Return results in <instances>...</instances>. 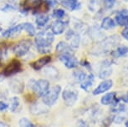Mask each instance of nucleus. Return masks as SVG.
Listing matches in <instances>:
<instances>
[{
  "instance_id": "nucleus-1",
  "label": "nucleus",
  "mask_w": 128,
  "mask_h": 127,
  "mask_svg": "<svg viewBox=\"0 0 128 127\" xmlns=\"http://www.w3.org/2000/svg\"><path fill=\"white\" fill-rule=\"evenodd\" d=\"M54 34L48 30H43L35 35L34 43L38 52L41 54H49L51 51V44L54 42Z\"/></svg>"
},
{
  "instance_id": "nucleus-2",
  "label": "nucleus",
  "mask_w": 128,
  "mask_h": 127,
  "mask_svg": "<svg viewBox=\"0 0 128 127\" xmlns=\"http://www.w3.org/2000/svg\"><path fill=\"white\" fill-rule=\"evenodd\" d=\"M120 42V39L117 35H112L108 38H106L102 41L100 42L91 51L93 55H103L110 52L115 46H116Z\"/></svg>"
},
{
  "instance_id": "nucleus-3",
  "label": "nucleus",
  "mask_w": 128,
  "mask_h": 127,
  "mask_svg": "<svg viewBox=\"0 0 128 127\" xmlns=\"http://www.w3.org/2000/svg\"><path fill=\"white\" fill-rule=\"evenodd\" d=\"M28 89L34 92L38 97H43L50 89V82L44 79L38 80H30L28 81Z\"/></svg>"
},
{
  "instance_id": "nucleus-4",
  "label": "nucleus",
  "mask_w": 128,
  "mask_h": 127,
  "mask_svg": "<svg viewBox=\"0 0 128 127\" xmlns=\"http://www.w3.org/2000/svg\"><path fill=\"white\" fill-rule=\"evenodd\" d=\"M46 5V0H24L21 3V11L24 13L32 11L33 13H36Z\"/></svg>"
},
{
  "instance_id": "nucleus-5",
  "label": "nucleus",
  "mask_w": 128,
  "mask_h": 127,
  "mask_svg": "<svg viewBox=\"0 0 128 127\" xmlns=\"http://www.w3.org/2000/svg\"><path fill=\"white\" fill-rule=\"evenodd\" d=\"M60 92H61V87L60 85H56L50 87L47 93L43 96V103L47 106L54 105L59 99Z\"/></svg>"
},
{
  "instance_id": "nucleus-6",
  "label": "nucleus",
  "mask_w": 128,
  "mask_h": 127,
  "mask_svg": "<svg viewBox=\"0 0 128 127\" xmlns=\"http://www.w3.org/2000/svg\"><path fill=\"white\" fill-rule=\"evenodd\" d=\"M31 46H32V42L30 39H22L21 41L17 43L14 47V54L18 58L25 56L30 51Z\"/></svg>"
},
{
  "instance_id": "nucleus-7",
  "label": "nucleus",
  "mask_w": 128,
  "mask_h": 127,
  "mask_svg": "<svg viewBox=\"0 0 128 127\" xmlns=\"http://www.w3.org/2000/svg\"><path fill=\"white\" fill-rule=\"evenodd\" d=\"M79 93L73 88H66L62 93L63 101L67 106H72L78 100Z\"/></svg>"
},
{
  "instance_id": "nucleus-8",
  "label": "nucleus",
  "mask_w": 128,
  "mask_h": 127,
  "mask_svg": "<svg viewBox=\"0 0 128 127\" xmlns=\"http://www.w3.org/2000/svg\"><path fill=\"white\" fill-rule=\"evenodd\" d=\"M22 69V64L17 59H13L4 69L3 75L5 77L13 76L16 74L19 73Z\"/></svg>"
},
{
  "instance_id": "nucleus-9",
  "label": "nucleus",
  "mask_w": 128,
  "mask_h": 127,
  "mask_svg": "<svg viewBox=\"0 0 128 127\" xmlns=\"http://www.w3.org/2000/svg\"><path fill=\"white\" fill-rule=\"evenodd\" d=\"M58 58L68 69H74L79 64V61L74 56V53H64L58 54Z\"/></svg>"
},
{
  "instance_id": "nucleus-10",
  "label": "nucleus",
  "mask_w": 128,
  "mask_h": 127,
  "mask_svg": "<svg viewBox=\"0 0 128 127\" xmlns=\"http://www.w3.org/2000/svg\"><path fill=\"white\" fill-rule=\"evenodd\" d=\"M66 38L70 41V46L72 49H78L80 43V37L79 33H76L73 29H70L66 33Z\"/></svg>"
},
{
  "instance_id": "nucleus-11",
  "label": "nucleus",
  "mask_w": 128,
  "mask_h": 127,
  "mask_svg": "<svg viewBox=\"0 0 128 127\" xmlns=\"http://www.w3.org/2000/svg\"><path fill=\"white\" fill-rule=\"evenodd\" d=\"M112 74V64L110 61L105 60L102 62L100 68V71H99V78L102 79V80H106V79L109 78Z\"/></svg>"
},
{
  "instance_id": "nucleus-12",
  "label": "nucleus",
  "mask_w": 128,
  "mask_h": 127,
  "mask_svg": "<svg viewBox=\"0 0 128 127\" xmlns=\"http://www.w3.org/2000/svg\"><path fill=\"white\" fill-rule=\"evenodd\" d=\"M52 60V58L50 55H44L43 57H41L37 60L32 62V63L30 64L31 67L34 69V70L38 71V70H40V69H42L44 67H45L48 64H50V62Z\"/></svg>"
},
{
  "instance_id": "nucleus-13",
  "label": "nucleus",
  "mask_w": 128,
  "mask_h": 127,
  "mask_svg": "<svg viewBox=\"0 0 128 127\" xmlns=\"http://www.w3.org/2000/svg\"><path fill=\"white\" fill-rule=\"evenodd\" d=\"M112 86H113V81L112 80H105L101 83H100V85L93 90V95H99L100 94H103V93L110 90L112 88Z\"/></svg>"
},
{
  "instance_id": "nucleus-14",
  "label": "nucleus",
  "mask_w": 128,
  "mask_h": 127,
  "mask_svg": "<svg viewBox=\"0 0 128 127\" xmlns=\"http://www.w3.org/2000/svg\"><path fill=\"white\" fill-rule=\"evenodd\" d=\"M23 30V23H19V24L13 26V27L3 31L2 32V36L4 38H5V39H9V38L14 37V36L19 34Z\"/></svg>"
},
{
  "instance_id": "nucleus-15",
  "label": "nucleus",
  "mask_w": 128,
  "mask_h": 127,
  "mask_svg": "<svg viewBox=\"0 0 128 127\" xmlns=\"http://www.w3.org/2000/svg\"><path fill=\"white\" fill-rule=\"evenodd\" d=\"M66 25L67 23H66V22L62 21L61 19H57L51 24L50 32L54 35H60L64 33V31L66 28Z\"/></svg>"
},
{
  "instance_id": "nucleus-16",
  "label": "nucleus",
  "mask_w": 128,
  "mask_h": 127,
  "mask_svg": "<svg viewBox=\"0 0 128 127\" xmlns=\"http://www.w3.org/2000/svg\"><path fill=\"white\" fill-rule=\"evenodd\" d=\"M56 1L59 2L64 8L70 11L77 10L80 7L78 0H56Z\"/></svg>"
},
{
  "instance_id": "nucleus-17",
  "label": "nucleus",
  "mask_w": 128,
  "mask_h": 127,
  "mask_svg": "<svg viewBox=\"0 0 128 127\" xmlns=\"http://www.w3.org/2000/svg\"><path fill=\"white\" fill-rule=\"evenodd\" d=\"M12 91L16 94H21L24 90V83L19 79H13L9 83Z\"/></svg>"
},
{
  "instance_id": "nucleus-18",
  "label": "nucleus",
  "mask_w": 128,
  "mask_h": 127,
  "mask_svg": "<svg viewBox=\"0 0 128 127\" xmlns=\"http://www.w3.org/2000/svg\"><path fill=\"white\" fill-rule=\"evenodd\" d=\"M115 19L117 24H119L120 26L128 27V10L127 9H123V10L120 11L119 13L116 14Z\"/></svg>"
},
{
  "instance_id": "nucleus-19",
  "label": "nucleus",
  "mask_w": 128,
  "mask_h": 127,
  "mask_svg": "<svg viewBox=\"0 0 128 127\" xmlns=\"http://www.w3.org/2000/svg\"><path fill=\"white\" fill-rule=\"evenodd\" d=\"M118 101L119 100H117L116 94L115 92L107 93L100 99V103L103 105H112Z\"/></svg>"
},
{
  "instance_id": "nucleus-20",
  "label": "nucleus",
  "mask_w": 128,
  "mask_h": 127,
  "mask_svg": "<svg viewBox=\"0 0 128 127\" xmlns=\"http://www.w3.org/2000/svg\"><path fill=\"white\" fill-rule=\"evenodd\" d=\"M49 106L45 105L44 103L43 104H40V103H35V104H33L30 106V111L32 112L34 115H41L46 113L49 111Z\"/></svg>"
},
{
  "instance_id": "nucleus-21",
  "label": "nucleus",
  "mask_w": 128,
  "mask_h": 127,
  "mask_svg": "<svg viewBox=\"0 0 128 127\" xmlns=\"http://www.w3.org/2000/svg\"><path fill=\"white\" fill-rule=\"evenodd\" d=\"M55 50H56L57 54H64V53H74L73 49L70 46V44L64 41H60L58 43L56 47H55Z\"/></svg>"
},
{
  "instance_id": "nucleus-22",
  "label": "nucleus",
  "mask_w": 128,
  "mask_h": 127,
  "mask_svg": "<svg viewBox=\"0 0 128 127\" xmlns=\"http://www.w3.org/2000/svg\"><path fill=\"white\" fill-rule=\"evenodd\" d=\"M94 75L92 74H90L86 76V80H84L83 82L80 83V88L82 90H84V91H89L90 89L91 88V86L93 85V83H94Z\"/></svg>"
},
{
  "instance_id": "nucleus-23",
  "label": "nucleus",
  "mask_w": 128,
  "mask_h": 127,
  "mask_svg": "<svg viewBox=\"0 0 128 127\" xmlns=\"http://www.w3.org/2000/svg\"><path fill=\"white\" fill-rule=\"evenodd\" d=\"M50 21V17L46 15V14H38V15L35 18V23L38 27H40V28H43L44 27L45 25L49 23Z\"/></svg>"
},
{
  "instance_id": "nucleus-24",
  "label": "nucleus",
  "mask_w": 128,
  "mask_h": 127,
  "mask_svg": "<svg viewBox=\"0 0 128 127\" xmlns=\"http://www.w3.org/2000/svg\"><path fill=\"white\" fill-rule=\"evenodd\" d=\"M44 75L47 76L48 78L56 79L59 75L58 69L54 66H48L44 69Z\"/></svg>"
},
{
  "instance_id": "nucleus-25",
  "label": "nucleus",
  "mask_w": 128,
  "mask_h": 127,
  "mask_svg": "<svg viewBox=\"0 0 128 127\" xmlns=\"http://www.w3.org/2000/svg\"><path fill=\"white\" fill-rule=\"evenodd\" d=\"M116 23L114 22V20L112 18H109V17H106V18H103L101 21V28L105 30H109L112 28H115Z\"/></svg>"
},
{
  "instance_id": "nucleus-26",
  "label": "nucleus",
  "mask_w": 128,
  "mask_h": 127,
  "mask_svg": "<svg viewBox=\"0 0 128 127\" xmlns=\"http://www.w3.org/2000/svg\"><path fill=\"white\" fill-rule=\"evenodd\" d=\"M128 54V48L126 46H119L117 49L112 52L113 56L116 58H122L126 57Z\"/></svg>"
},
{
  "instance_id": "nucleus-27",
  "label": "nucleus",
  "mask_w": 128,
  "mask_h": 127,
  "mask_svg": "<svg viewBox=\"0 0 128 127\" xmlns=\"http://www.w3.org/2000/svg\"><path fill=\"white\" fill-rule=\"evenodd\" d=\"M23 29L28 33V36L30 37H34L36 34V29L32 23H23Z\"/></svg>"
},
{
  "instance_id": "nucleus-28",
  "label": "nucleus",
  "mask_w": 128,
  "mask_h": 127,
  "mask_svg": "<svg viewBox=\"0 0 128 127\" xmlns=\"http://www.w3.org/2000/svg\"><path fill=\"white\" fill-rule=\"evenodd\" d=\"M73 75H74V79L80 83L83 82V81L86 80V76H87L86 72H84L83 70H81V69H77V70L74 71Z\"/></svg>"
},
{
  "instance_id": "nucleus-29",
  "label": "nucleus",
  "mask_w": 128,
  "mask_h": 127,
  "mask_svg": "<svg viewBox=\"0 0 128 127\" xmlns=\"http://www.w3.org/2000/svg\"><path fill=\"white\" fill-rule=\"evenodd\" d=\"M19 105H20V102H19V99L17 96H14L11 98L10 100V103H9V110L11 111H16L18 110V108L19 107Z\"/></svg>"
},
{
  "instance_id": "nucleus-30",
  "label": "nucleus",
  "mask_w": 128,
  "mask_h": 127,
  "mask_svg": "<svg viewBox=\"0 0 128 127\" xmlns=\"http://www.w3.org/2000/svg\"><path fill=\"white\" fill-rule=\"evenodd\" d=\"M64 15H66V12H64V9H62V8L55 9V10L53 11V13H52L53 18H56V19H62V18L64 17Z\"/></svg>"
},
{
  "instance_id": "nucleus-31",
  "label": "nucleus",
  "mask_w": 128,
  "mask_h": 127,
  "mask_svg": "<svg viewBox=\"0 0 128 127\" xmlns=\"http://www.w3.org/2000/svg\"><path fill=\"white\" fill-rule=\"evenodd\" d=\"M18 125L20 127H35V126L27 118H21L18 121Z\"/></svg>"
},
{
  "instance_id": "nucleus-32",
  "label": "nucleus",
  "mask_w": 128,
  "mask_h": 127,
  "mask_svg": "<svg viewBox=\"0 0 128 127\" xmlns=\"http://www.w3.org/2000/svg\"><path fill=\"white\" fill-rule=\"evenodd\" d=\"M100 0H90V4H89V8L90 11H96L100 8Z\"/></svg>"
},
{
  "instance_id": "nucleus-33",
  "label": "nucleus",
  "mask_w": 128,
  "mask_h": 127,
  "mask_svg": "<svg viewBox=\"0 0 128 127\" xmlns=\"http://www.w3.org/2000/svg\"><path fill=\"white\" fill-rule=\"evenodd\" d=\"M116 3V0H104V5L106 8H112Z\"/></svg>"
},
{
  "instance_id": "nucleus-34",
  "label": "nucleus",
  "mask_w": 128,
  "mask_h": 127,
  "mask_svg": "<svg viewBox=\"0 0 128 127\" xmlns=\"http://www.w3.org/2000/svg\"><path fill=\"white\" fill-rule=\"evenodd\" d=\"M14 9H15V8H14L13 5H11V4H6V5L2 8V11L10 12V11H14Z\"/></svg>"
},
{
  "instance_id": "nucleus-35",
  "label": "nucleus",
  "mask_w": 128,
  "mask_h": 127,
  "mask_svg": "<svg viewBox=\"0 0 128 127\" xmlns=\"http://www.w3.org/2000/svg\"><path fill=\"white\" fill-rule=\"evenodd\" d=\"M76 127H89V125L84 121H83V120H79L77 121Z\"/></svg>"
},
{
  "instance_id": "nucleus-36",
  "label": "nucleus",
  "mask_w": 128,
  "mask_h": 127,
  "mask_svg": "<svg viewBox=\"0 0 128 127\" xmlns=\"http://www.w3.org/2000/svg\"><path fill=\"white\" fill-rule=\"evenodd\" d=\"M8 108V104H6V103L4 101H0V112L5 111Z\"/></svg>"
},
{
  "instance_id": "nucleus-37",
  "label": "nucleus",
  "mask_w": 128,
  "mask_h": 127,
  "mask_svg": "<svg viewBox=\"0 0 128 127\" xmlns=\"http://www.w3.org/2000/svg\"><path fill=\"white\" fill-rule=\"evenodd\" d=\"M122 35L126 40H127V41H128V27H126V28H124V29L122 30Z\"/></svg>"
},
{
  "instance_id": "nucleus-38",
  "label": "nucleus",
  "mask_w": 128,
  "mask_h": 127,
  "mask_svg": "<svg viewBox=\"0 0 128 127\" xmlns=\"http://www.w3.org/2000/svg\"><path fill=\"white\" fill-rule=\"evenodd\" d=\"M7 55V54L5 52H4V51H2L1 49H0V64L2 63V61H3V59Z\"/></svg>"
},
{
  "instance_id": "nucleus-39",
  "label": "nucleus",
  "mask_w": 128,
  "mask_h": 127,
  "mask_svg": "<svg viewBox=\"0 0 128 127\" xmlns=\"http://www.w3.org/2000/svg\"><path fill=\"white\" fill-rule=\"evenodd\" d=\"M0 127H10V126H9L8 124L4 123V122L0 121Z\"/></svg>"
},
{
  "instance_id": "nucleus-40",
  "label": "nucleus",
  "mask_w": 128,
  "mask_h": 127,
  "mask_svg": "<svg viewBox=\"0 0 128 127\" xmlns=\"http://www.w3.org/2000/svg\"><path fill=\"white\" fill-rule=\"evenodd\" d=\"M124 101H125L126 103H127V104H128V95H126V97L125 99H124Z\"/></svg>"
},
{
  "instance_id": "nucleus-41",
  "label": "nucleus",
  "mask_w": 128,
  "mask_h": 127,
  "mask_svg": "<svg viewBox=\"0 0 128 127\" xmlns=\"http://www.w3.org/2000/svg\"><path fill=\"white\" fill-rule=\"evenodd\" d=\"M126 127H128V121L126 122Z\"/></svg>"
},
{
  "instance_id": "nucleus-42",
  "label": "nucleus",
  "mask_w": 128,
  "mask_h": 127,
  "mask_svg": "<svg viewBox=\"0 0 128 127\" xmlns=\"http://www.w3.org/2000/svg\"><path fill=\"white\" fill-rule=\"evenodd\" d=\"M3 28H2V27H1V26H0V32H3Z\"/></svg>"
}]
</instances>
